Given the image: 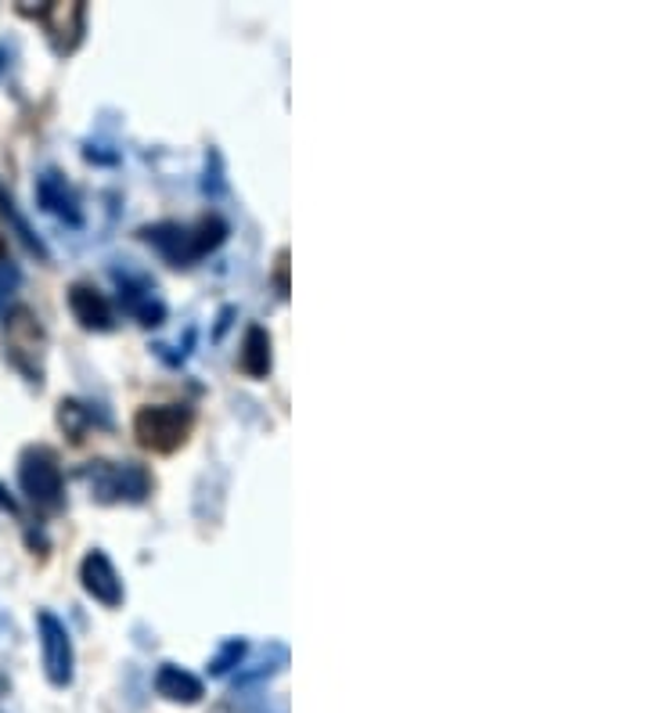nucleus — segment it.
Here are the masks:
<instances>
[{"label": "nucleus", "mask_w": 648, "mask_h": 713, "mask_svg": "<svg viewBox=\"0 0 648 713\" xmlns=\"http://www.w3.org/2000/svg\"><path fill=\"white\" fill-rule=\"evenodd\" d=\"M0 214H4V217L11 220V227H14V231H19V238L26 241V249H29V252H37L40 260H48V246H43V241L33 235V227L26 224V217L19 214V206H14V199H11V195H8L4 188H0Z\"/></svg>", "instance_id": "2eb2a0df"}, {"label": "nucleus", "mask_w": 648, "mask_h": 713, "mask_svg": "<svg viewBox=\"0 0 648 713\" xmlns=\"http://www.w3.org/2000/svg\"><path fill=\"white\" fill-rule=\"evenodd\" d=\"M69 310L76 314V321L90 331H108L116 325V310L112 303L105 299V293H98L95 285L87 281H76L69 285Z\"/></svg>", "instance_id": "6e6552de"}, {"label": "nucleus", "mask_w": 648, "mask_h": 713, "mask_svg": "<svg viewBox=\"0 0 648 713\" xmlns=\"http://www.w3.org/2000/svg\"><path fill=\"white\" fill-rule=\"evenodd\" d=\"M84 479L98 501H145L151 494L148 468L137 462H90L84 468Z\"/></svg>", "instance_id": "7ed1b4c3"}, {"label": "nucleus", "mask_w": 648, "mask_h": 713, "mask_svg": "<svg viewBox=\"0 0 648 713\" xmlns=\"http://www.w3.org/2000/svg\"><path fill=\"white\" fill-rule=\"evenodd\" d=\"M19 483L33 505L58 508L61 505V468L48 447H29L19 462Z\"/></svg>", "instance_id": "20e7f679"}, {"label": "nucleus", "mask_w": 648, "mask_h": 713, "mask_svg": "<svg viewBox=\"0 0 648 713\" xmlns=\"http://www.w3.org/2000/svg\"><path fill=\"white\" fill-rule=\"evenodd\" d=\"M148 246H156L174 267H192L195 264V249H192V227L180 224H151L141 231Z\"/></svg>", "instance_id": "1a4fd4ad"}, {"label": "nucleus", "mask_w": 648, "mask_h": 713, "mask_svg": "<svg viewBox=\"0 0 648 713\" xmlns=\"http://www.w3.org/2000/svg\"><path fill=\"white\" fill-rule=\"evenodd\" d=\"M285 270H288V252L277 256V288H282V296L288 293V281H285Z\"/></svg>", "instance_id": "a211bd4d"}, {"label": "nucleus", "mask_w": 648, "mask_h": 713, "mask_svg": "<svg viewBox=\"0 0 648 713\" xmlns=\"http://www.w3.org/2000/svg\"><path fill=\"white\" fill-rule=\"evenodd\" d=\"M80 581H84L87 595L98 598L101 605H108V610H116V605L122 602V581H119L116 566L108 563L105 552H98V548L87 552L84 566H80Z\"/></svg>", "instance_id": "0eeeda50"}, {"label": "nucleus", "mask_w": 648, "mask_h": 713, "mask_svg": "<svg viewBox=\"0 0 648 713\" xmlns=\"http://www.w3.org/2000/svg\"><path fill=\"white\" fill-rule=\"evenodd\" d=\"M22 14H33L43 22L48 37L55 43L58 55L76 51V43L84 40V26H87V4L80 0H69V4H43V8H22Z\"/></svg>", "instance_id": "423d86ee"}, {"label": "nucleus", "mask_w": 648, "mask_h": 713, "mask_svg": "<svg viewBox=\"0 0 648 713\" xmlns=\"http://www.w3.org/2000/svg\"><path fill=\"white\" fill-rule=\"evenodd\" d=\"M90 422H95V415H90L87 404H80V400H61L58 404V426L66 429V436L72 439V444H80V439L87 436Z\"/></svg>", "instance_id": "ddd939ff"}, {"label": "nucleus", "mask_w": 648, "mask_h": 713, "mask_svg": "<svg viewBox=\"0 0 648 713\" xmlns=\"http://www.w3.org/2000/svg\"><path fill=\"white\" fill-rule=\"evenodd\" d=\"M195 426L192 407L184 404H148L134 415V436L145 450L174 454Z\"/></svg>", "instance_id": "f03ea898"}, {"label": "nucleus", "mask_w": 648, "mask_h": 713, "mask_svg": "<svg viewBox=\"0 0 648 713\" xmlns=\"http://www.w3.org/2000/svg\"><path fill=\"white\" fill-rule=\"evenodd\" d=\"M43 350H48V336H43L40 317L29 307L8 310L4 314V357L37 386L43 383Z\"/></svg>", "instance_id": "f257e3e1"}, {"label": "nucleus", "mask_w": 648, "mask_h": 713, "mask_svg": "<svg viewBox=\"0 0 648 713\" xmlns=\"http://www.w3.org/2000/svg\"><path fill=\"white\" fill-rule=\"evenodd\" d=\"M156 692L169 703H198L203 700V681L188 671H180V666H174V663H166L156 674Z\"/></svg>", "instance_id": "9b49d317"}, {"label": "nucleus", "mask_w": 648, "mask_h": 713, "mask_svg": "<svg viewBox=\"0 0 648 713\" xmlns=\"http://www.w3.org/2000/svg\"><path fill=\"white\" fill-rule=\"evenodd\" d=\"M245 656V642L242 638H230L220 652L213 656V663H209V671L213 674H227L230 666H238V660Z\"/></svg>", "instance_id": "dca6fc26"}, {"label": "nucleus", "mask_w": 648, "mask_h": 713, "mask_svg": "<svg viewBox=\"0 0 648 713\" xmlns=\"http://www.w3.org/2000/svg\"><path fill=\"white\" fill-rule=\"evenodd\" d=\"M242 372L253 378H267L271 375V336L267 328L253 325L242 339Z\"/></svg>", "instance_id": "f8f14e48"}, {"label": "nucleus", "mask_w": 648, "mask_h": 713, "mask_svg": "<svg viewBox=\"0 0 648 713\" xmlns=\"http://www.w3.org/2000/svg\"><path fill=\"white\" fill-rule=\"evenodd\" d=\"M0 72H4V51H0Z\"/></svg>", "instance_id": "6ab92c4d"}, {"label": "nucleus", "mask_w": 648, "mask_h": 713, "mask_svg": "<svg viewBox=\"0 0 648 713\" xmlns=\"http://www.w3.org/2000/svg\"><path fill=\"white\" fill-rule=\"evenodd\" d=\"M37 631H40V656H43V674L51 685L66 689L72 681V638L66 624L55 613H37Z\"/></svg>", "instance_id": "39448f33"}, {"label": "nucleus", "mask_w": 648, "mask_h": 713, "mask_svg": "<svg viewBox=\"0 0 648 713\" xmlns=\"http://www.w3.org/2000/svg\"><path fill=\"white\" fill-rule=\"evenodd\" d=\"M37 202L48 209V214L69 220V224H80V209H76V195L66 185V177L58 170H43L37 180Z\"/></svg>", "instance_id": "9d476101"}, {"label": "nucleus", "mask_w": 648, "mask_h": 713, "mask_svg": "<svg viewBox=\"0 0 648 713\" xmlns=\"http://www.w3.org/2000/svg\"><path fill=\"white\" fill-rule=\"evenodd\" d=\"M227 238V220L220 217H203L192 227V249H195V260H203L206 252H213L220 241Z\"/></svg>", "instance_id": "4468645a"}, {"label": "nucleus", "mask_w": 648, "mask_h": 713, "mask_svg": "<svg viewBox=\"0 0 648 713\" xmlns=\"http://www.w3.org/2000/svg\"><path fill=\"white\" fill-rule=\"evenodd\" d=\"M14 285H19V270H14L11 260H0V299L11 296Z\"/></svg>", "instance_id": "f3484780"}]
</instances>
